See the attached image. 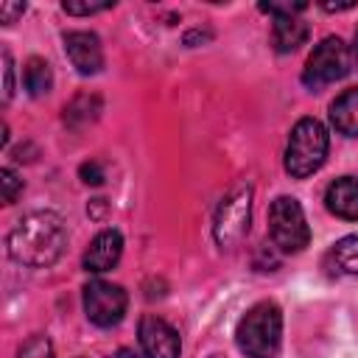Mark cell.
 I'll list each match as a JSON object with an SVG mask.
<instances>
[{"label":"cell","instance_id":"cell-26","mask_svg":"<svg viewBox=\"0 0 358 358\" xmlns=\"http://www.w3.org/2000/svg\"><path fill=\"white\" fill-rule=\"evenodd\" d=\"M352 56H355V62H358V31H355V42H352Z\"/></svg>","mask_w":358,"mask_h":358},{"label":"cell","instance_id":"cell-17","mask_svg":"<svg viewBox=\"0 0 358 358\" xmlns=\"http://www.w3.org/2000/svg\"><path fill=\"white\" fill-rule=\"evenodd\" d=\"M17 358H56V355H53V344H50L48 336H31L20 347Z\"/></svg>","mask_w":358,"mask_h":358},{"label":"cell","instance_id":"cell-23","mask_svg":"<svg viewBox=\"0 0 358 358\" xmlns=\"http://www.w3.org/2000/svg\"><path fill=\"white\" fill-rule=\"evenodd\" d=\"M78 173H81V179H84L87 185H101V182H103V168H101L98 162H84V165L78 168Z\"/></svg>","mask_w":358,"mask_h":358},{"label":"cell","instance_id":"cell-16","mask_svg":"<svg viewBox=\"0 0 358 358\" xmlns=\"http://www.w3.org/2000/svg\"><path fill=\"white\" fill-rule=\"evenodd\" d=\"M333 260L338 271L344 274H358V235H347L333 246Z\"/></svg>","mask_w":358,"mask_h":358},{"label":"cell","instance_id":"cell-7","mask_svg":"<svg viewBox=\"0 0 358 358\" xmlns=\"http://www.w3.org/2000/svg\"><path fill=\"white\" fill-rule=\"evenodd\" d=\"M129 296L120 285L106 280H92L84 285V313L98 327H115L126 313Z\"/></svg>","mask_w":358,"mask_h":358},{"label":"cell","instance_id":"cell-24","mask_svg":"<svg viewBox=\"0 0 358 358\" xmlns=\"http://www.w3.org/2000/svg\"><path fill=\"white\" fill-rule=\"evenodd\" d=\"M324 11H347V8H355V3H322Z\"/></svg>","mask_w":358,"mask_h":358},{"label":"cell","instance_id":"cell-14","mask_svg":"<svg viewBox=\"0 0 358 358\" xmlns=\"http://www.w3.org/2000/svg\"><path fill=\"white\" fill-rule=\"evenodd\" d=\"M98 112H101V98L84 92V95H76V98L64 106V123H67L70 129H84L87 123H92V120L98 117Z\"/></svg>","mask_w":358,"mask_h":358},{"label":"cell","instance_id":"cell-11","mask_svg":"<svg viewBox=\"0 0 358 358\" xmlns=\"http://www.w3.org/2000/svg\"><path fill=\"white\" fill-rule=\"evenodd\" d=\"M324 201L333 215H338L344 221H358V179L341 176V179L330 182Z\"/></svg>","mask_w":358,"mask_h":358},{"label":"cell","instance_id":"cell-18","mask_svg":"<svg viewBox=\"0 0 358 358\" xmlns=\"http://www.w3.org/2000/svg\"><path fill=\"white\" fill-rule=\"evenodd\" d=\"M0 185H3V201L6 204H14L17 196H20V190H22V179L11 168H3L0 171Z\"/></svg>","mask_w":358,"mask_h":358},{"label":"cell","instance_id":"cell-22","mask_svg":"<svg viewBox=\"0 0 358 358\" xmlns=\"http://www.w3.org/2000/svg\"><path fill=\"white\" fill-rule=\"evenodd\" d=\"M22 11H25V3L3 0V3H0V22H3V25H11V22H17V17H22Z\"/></svg>","mask_w":358,"mask_h":358},{"label":"cell","instance_id":"cell-27","mask_svg":"<svg viewBox=\"0 0 358 358\" xmlns=\"http://www.w3.org/2000/svg\"><path fill=\"white\" fill-rule=\"evenodd\" d=\"M210 358H224V355H210Z\"/></svg>","mask_w":358,"mask_h":358},{"label":"cell","instance_id":"cell-13","mask_svg":"<svg viewBox=\"0 0 358 358\" xmlns=\"http://www.w3.org/2000/svg\"><path fill=\"white\" fill-rule=\"evenodd\" d=\"M308 39V22L299 17H277L271 25V42L277 53H294Z\"/></svg>","mask_w":358,"mask_h":358},{"label":"cell","instance_id":"cell-21","mask_svg":"<svg viewBox=\"0 0 358 358\" xmlns=\"http://www.w3.org/2000/svg\"><path fill=\"white\" fill-rule=\"evenodd\" d=\"M14 95V64H11V53L3 50V101H11Z\"/></svg>","mask_w":358,"mask_h":358},{"label":"cell","instance_id":"cell-19","mask_svg":"<svg viewBox=\"0 0 358 358\" xmlns=\"http://www.w3.org/2000/svg\"><path fill=\"white\" fill-rule=\"evenodd\" d=\"M305 8H308V3H260V11L271 14L274 20L277 17H296Z\"/></svg>","mask_w":358,"mask_h":358},{"label":"cell","instance_id":"cell-9","mask_svg":"<svg viewBox=\"0 0 358 358\" xmlns=\"http://www.w3.org/2000/svg\"><path fill=\"white\" fill-rule=\"evenodd\" d=\"M64 53L81 76H95L103 67V48H101V39L92 31L64 34Z\"/></svg>","mask_w":358,"mask_h":358},{"label":"cell","instance_id":"cell-12","mask_svg":"<svg viewBox=\"0 0 358 358\" xmlns=\"http://www.w3.org/2000/svg\"><path fill=\"white\" fill-rule=\"evenodd\" d=\"M330 123L344 137H358V87L344 90L330 103Z\"/></svg>","mask_w":358,"mask_h":358},{"label":"cell","instance_id":"cell-6","mask_svg":"<svg viewBox=\"0 0 358 358\" xmlns=\"http://www.w3.org/2000/svg\"><path fill=\"white\" fill-rule=\"evenodd\" d=\"M350 73V50L338 36H324L308 56L302 81L310 90H319L324 84L341 81Z\"/></svg>","mask_w":358,"mask_h":358},{"label":"cell","instance_id":"cell-5","mask_svg":"<svg viewBox=\"0 0 358 358\" xmlns=\"http://www.w3.org/2000/svg\"><path fill=\"white\" fill-rule=\"evenodd\" d=\"M268 238L280 252H302L310 241V229L302 204L291 196H277L268 207Z\"/></svg>","mask_w":358,"mask_h":358},{"label":"cell","instance_id":"cell-15","mask_svg":"<svg viewBox=\"0 0 358 358\" xmlns=\"http://www.w3.org/2000/svg\"><path fill=\"white\" fill-rule=\"evenodd\" d=\"M22 81H25V90L34 95V98H42L50 92L53 87V73H50V64L45 59H28L25 62V73H22Z\"/></svg>","mask_w":358,"mask_h":358},{"label":"cell","instance_id":"cell-2","mask_svg":"<svg viewBox=\"0 0 358 358\" xmlns=\"http://www.w3.org/2000/svg\"><path fill=\"white\" fill-rule=\"evenodd\" d=\"M238 347L246 358H277L282 341V313L274 302H257L238 322Z\"/></svg>","mask_w":358,"mask_h":358},{"label":"cell","instance_id":"cell-1","mask_svg":"<svg viewBox=\"0 0 358 358\" xmlns=\"http://www.w3.org/2000/svg\"><path fill=\"white\" fill-rule=\"evenodd\" d=\"M6 246L11 260L31 268H42L62 257L67 246V227L53 210H34L14 224L6 238Z\"/></svg>","mask_w":358,"mask_h":358},{"label":"cell","instance_id":"cell-25","mask_svg":"<svg viewBox=\"0 0 358 358\" xmlns=\"http://www.w3.org/2000/svg\"><path fill=\"white\" fill-rule=\"evenodd\" d=\"M115 358H143V355H137L134 350H129V347H123V350H120V352H117Z\"/></svg>","mask_w":358,"mask_h":358},{"label":"cell","instance_id":"cell-3","mask_svg":"<svg viewBox=\"0 0 358 358\" xmlns=\"http://www.w3.org/2000/svg\"><path fill=\"white\" fill-rule=\"evenodd\" d=\"M327 145H330L327 129L316 117H302L291 129V137L285 145V171L296 179L316 173L324 165Z\"/></svg>","mask_w":358,"mask_h":358},{"label":"cell","instance_id":"cell-4","mask_svg":"<svg viewBox=\"0 0 358 358\" xmlns=\"http://www.w3.org/2000/svg\"><path fill=\"white\" fill-rule=\"evenodd\" d=\"M249 221H252V187L238 185L221 199V204L215 210V221H213L215 243L221 249L241 246V241L249 232Z\"/></svg>","mask_w":358,"mask_h":358},{"label":"cell","instance_id":"cell-8","mask_svg":"<svg viewBox=\"0 0 358 358\" xmlns=\"http://www.w3.org/2000/svg\"><path fill=\"white\" fill-rule=\"evenodd\" d=\"M140 347L145 358H179V333L159 316H143Z\"/></svg>","mask_w":358,"mask_h":358},{"label":"cell","instance_id":"cell-20","mask_svg":"<svg viewBox=\"0 0 358 358\" xmlns=\"http://www.w3.org/2000/svg\"><path fill=\"white\" fill-rule=\"evenodd\" d=\"M62 8H64L67 14L87 17V14H95V11H106V8H112V3H73V0H67V3H62Z\"/></svg>","mask_w":358,"mask_h":358},{"label":"cell","instance_id":"cell-10","mask_svg":"<svg viewBox=\"0 0 358 358\" xmlns=\"http://www.w3.org/2000/svg\"><path fill=\"white\" fill-rule=\"evenodd\" d=\"M123 255V238L117 229H103L92 238V243L87 246L84 252V268L92 271V274H101V271H109L112 266H117Z\"/></svg>","mask_w":358,"mask_h":358}]
</instances>
